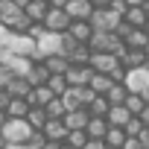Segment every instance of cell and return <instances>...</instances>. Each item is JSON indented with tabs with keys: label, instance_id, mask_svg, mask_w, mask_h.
I'll return each mask as SVG.
<instances>
[{
	"label": "cell",
	"instance_id": "obj_1",
	"mask_svg": "<svg viewBox=\"0 0 149 149\" xmlns=\"http://www.w3.org/2000/svg\"><path fill=\"white\" fill-rule=\"evenodd\" d=\"M88 47H91V53H114L117 58L126 53V44H123V38H117V32H94Z\"/></svg>",
	"mask_w": 149,
	"mask_h": 149
},
{
	"label": "cell",
	"instance_id": "obj_2",
	"mask_svg": "<svg viewBox=\"0 0 149 149\" xmlns=\"http://www.w3.org/2000/svg\"><path fill=\"white\" fill-rule=\"evenodd\" d=\"M94 97H97V94H94L91 88H67L58 100L64 102V108H67V111H76V108H88Z\"/></svg>",
	"mask_w": 149,
	"mask_h": 149
},
{
	"label": "cell",
	"instance_id": "obj_3",
	"mask_svg": "<svg viewBox=\"0 0 149 149\" xmlns=\"http://www.w3.org/2000/svg\"><path fill=\"white\" fill-rule=\"evenodd\" d=\"M56 53H61V35H56V32H44V35L35 41L32 61H44L47 56H56Z\"/></svg>",
	"mask_w": 149,
	"mask_h": 149
},
{
	"label": "cell",
	"instance_id": "obj_4",
	"mask_svg": "<svg viewBox=\"0 0 149 149\" xmlns=\"http://www.w3.org/2000/svg\"><path fill=\"white\" fill-rule=\"evenodd\" d=\"M0 134H3L6 143H26L29 134H32V129H29L26 120H6V126L0 129Z\"/></svg>",
	"mask_w": 149,
	"mask_h": 149
},
{
	"label": "cell",
	"instance_id": "obj_5",
	"mask_svg": "<svg viewBox=\"0 0 149 149\" xmlns=\"http://www.w3.org/2000/svg\"><path fill=\"white\" fill-rule=\"evenodd\" d=\"M120 21H123V18H117L111 9H94V15L88 18V24H91L94 32H114V26H117Z\"/></svg>",
	"mask_w": 149,
	"mask_h": 149
},
{
	"label": "cell",
	"instance_id": "obj_6",
	"mask_svg": "<svg viewBox=\"0 0 149 149\" xmlns=\"http://www.w3.org/2000/svg\"><path fill=\"white\" fill-rule=\"evenodd\" d=\"M91 70L94 73H105V76H111L114 70H120L123 64H120V58L114 56V53H91Z\"/></svg>",
	"mask_w": 149,
	"mask_h": 149
},
{
	"label": "cell",
	"instance_id": "obj_7",
	"mask_svg": "<svg viewBox=\"0 0 149 149\" xmlns=\"http://www.w3.org/2000/svg\"><path fill=\"white\" fill-rule=\"evenodd\" d=\"M91 76H94L91 64H70V67H67V73H64V79H67V85H70V88H88Z\"/></svg>",
	"mask_w": 149,
	"mask_h": 149
},
{
	"label": "cell",
	"instance_id": "obj_8",
	"mask_svg": "<svg viewBox=\"0 0 149 149\" xmlns=\"http://www.w3.org/2000/svg\"><path fill=\"white\" fill-rule=\"evenodd\" d=\"M126 88L132 91V94H143L146 88H149V67L143 64V67H137V70H126Z\"/></svg>",
	"mask_w": 149,
	"mask_h": 149
},
{
	"label": "cell",
	"instance_id": "obj_9",
	"mask_svg": "<svg viewBox=\"0 0 149 149\" xmlns=\"http://www.w3.org/2000/svg\"><path fill=\"white\" fill-rule=\"evenodd\" d=\"M67 26H70V15L64 9H50L47 12V18H44V29L47 32L61 35V32H67Z\"/></svg>",
	"mask_w": 149,
	"mask_h": 149
},
{
	"label": "cell",
	"instance_id": "obj_10",
	"mask_svg": "<svg viewBox=\"0 0 149 149\" xmlns=\"http://www.w3.org/2000/svg\"><path fill=\"white\" fill-rule=\"evenodd\" d=\"M123 44L129 47V50H149V29L146 26H132L129 29V35L123 38Z\"/></svg>",
	"mask_w": 149,
	"mask_h": 149
},
{
	"label": "cell",
	"instance_id": "obj_11",
	"mask_svg": "<svg viewBox=\"0 0 149 149\" xmlns=\"http://www.w3.org/2000/svg\"><path fill=\"white\" fill-rule=\"evenodd\" d=\"M88 120H91L88 108H76V111H67V114H64L67 132H85V129H88Z\"/></svg>",
	"mask_w": 149,
	"mask_h": 149
},
{
	"label": "cell",
	"instance_id": "obj_12",
	"mask_svg": "<svg viewBox=\"0 0 149 149\" xmlns=\"http://www.w3.org/2000/svg\"><path fill=\"white\" fill-rule=\"evenodd\" d=\"M64 12L70 15V21H88L94 15V6L88 3V0H70V3L64 6Z\"/></svg>",
	"mask_w": 149,
	"mask_h": 149
},
{
	"label": "cell",
	"instance_id": "obj_13",
	"mask_svg": "<svg viewBox=\"0 0 149 149\" xmlns=\"http://www.w3.org/2000/svg\"><path fill=\"white\" fill-rule=\"evenodd\" d=\"M53 100H56V94H53L47 85H41V88H32V91H29V97H26V102H29L32 108H47Z\"/></svg>",
	"mask_w": 149,
	"mask_h": 149
},
{
	"label": "cell",
	"instance_id": "obj_14",
	"mask_svg": "<svg viewBox=\"0 0 149 149\" xmlns=\"http://www.w3.org/2000/svg\"><path fill=\"white\" fill-rule=\"evenodd\" d=\"M67 35H70L73 41H79V44H88V41H91V35H94V29H91V24H88V21H70Z\"/></svg>",
	"mask_w": 149,
	"mask_h": 149
},
{
	"label": "cell",
	"instance_id": "obj_15",
	"mask_svg": "<svg viewBox=\"0 0 149 149\" xmlns=\"http://www.w3.org/2000/svg\"><path fill=\"white\" fill-rule=\"evenodd\" d=\"M146 61H149V56H146L143 50H129V47H126V53L120 56V64H123L126 70H137V67H143Z\"/></svg>",
	"mask_w": 149,
	"mask_h": 149
},
{
	"label": "cell",
	"instance_id": "obj_16",
	"mask_svg": "<svg viewBox=\"0 0 149 149\" xmlns=\"http://www.w3.org/2000/svg\"><path fill=\"white\" fill-rule=\"evenodd\" d=\"M47 12H50V3H47V0H29V6L24 9V15H26L32 24H44Z\"/></svg>",
	"mask_w": 149,
	"mask_h": 149
},
{
	"label": "cell",
	"instance_id": "obj_17",
	"mask_svg": "<svg viewBox=\"0 0 149 149\" xmlns=\"http://www.w3.org/2000/svg\"><path fill=\"white\" fill-rule=\"evenodd\" d=\"M29 108H32V105H29L24 97H12V100H9V108H6V117H9V120H26Z\"/></svg>",
	"mask_w": 149,
	"mask_h": 149
},
{
	"label": "cell",
	"instance_id": "obj_18",
	"mask_svg": "<svg viewBox=\"0 0 149 149\" xmlns=\"http://www.w3.org/2000/svg\"><path fill=\"white\" fill-rule=\"evenodd\" d=\"M50 76H53V73L47 70V64H44V61H35V64H32V70L26 73V82H29L32 88H41V85H47V79H50Z\"/></svg>",
	"mask_w": 149,
	"mask_h": 149
},
{
	"label": "cell",
	"instance_id": "obj_19",
	"mask_svg": "<svg viewBox=\"0 0 149 149\" xmlns=\"http://www.w3.org/2000/svg\"><path fill=\"white\" fill-rule=\"evenodd\" d=\"M21 15H24V9H18L12 0H0V24L3 26H12Z\"/></svg>",
	"mask_w": 149,
	"mask_h": 149
},
{
	"label": "cell",
	"instance_id": "obj_20",
	"mask_svg": "<svg viewBox=\"0 0 149 149\" xmlns=\"http://www.w3.org/2000/svg\"><path fill=\"white\" fill-rule=\"evenodd\" d=\"M134 114H129V108L126 105H111V111H108V126H114V129H126V123L132 120Z\"/></svg>",
	"mask_w": 149,
	"mask_h": 149
},
{
	"label": "cell",
	"instance_id": "obj_21",
	"mask_svg": "<svg viewBox=\"0 0 149 149\" xmlns=\"http://www.w3.org/2000/svg\"><path fill=\"white\" fill-rule=\"evenodd\" d=\"M108 129H111V126H108V120H105V117H91L85 132H88V137H91V140H105Z\"/></svg>",
	"mask_w": 149,
	"mask_h": 149
},
{
	"label": "cell",
	"instance_id": "obj_22",
	"mask_svg": "<svg viewBox=\"0 0 149 149\" xmlns=\"http://www.w3.org/2000/svg\"><path fill=\"white\" fill-rule=\"evenodd\" d=\"M32 64L35 61L32 58H24V56H9V61H6V67L15 73V76H24V79H26V73L32 70Z\"/></svg>",
	"mask_w": 149,
	"mask_h": 149
},
{
	"label": "cell",
	"instance_id": "obj_23",
	"mask_svg": "<svg viewBox=\"0 0 149 149\" xmlns=\"http://www.w3.org/2000/svg\"><path fill=\"white\" fill-rule=\"evenodd\" d=\"M111 85H114V79H111V76H105V73H94L91 82H88V88H91L97 97H105V94L111 91Z\"/></svg>",
	"mask_w": 149,
	"mask_h": 149
},
{
	"label": "cell",
	"instance_id": "obj_24",
	"mask_svg": "<svg viewBox=\"0 0 149 149\" xmlns=\"http://www.w3.org/2000/svg\"><path fill=\"white\" fill-rule=\"evenodd\" d=\"M123 21H126L129 26H146V24H149V15H146L143 6H129V12L123 15Z\"/></svg>",
	"mask_w": 149,
	"mask_h": 149
},
{
	"label": "cell",
	"instance_id": "obj_25",
	"mask_svg": "<svg viewBox=\"0 0 149 149\" xmlns=\"http://www.w3.org/2000/svg\"><path fill=\"white\" fill-rule=\"evenodd\" d=\"M129 94H132V91L126 88V82H114V85H111V91L105 94V100H108L111 105H123V102L129 100Z\"/></svg>",
	"mask_w": 149,
	"mask_h": 149
},
{
	"label": "cell",
	"instance_id": "obj_26",
	"mask_svg": "<svg viewBox=\"0 0 149 149\" xmlns=\"http://www.w3.org/2000/svg\"><path fill=\"white\" fill-rule=\"evenodd\" d=\"M44 134H47V140H64V137H67V126H64V120H47Z\"/></svg>",
	"mask_w": 149,
	"mask_h": 149
},
{
	"label": "cell",
	"instance_id": "obj_27",
	"mask_svg": "<svg viewBox=\"0 0 149 149\" xmlns=\"http://www.w3.org/2000/svg\"><path fill=\"white\" fill-rule=\"evenodd\" d=\"M44 64H47V70H50V73H67L70 58H67V56H61V53H56V56H47V58H44Z\"/></svg>",
	"mask_w": 149,
	"mask_h": 149
},
{
	"label": "cell",
	"instance_id": "obj_28",
	"mask_svg": "<svg viewBox=\"0 0 149 149\" xmlns=\"http://www.w3.org/2000/svg\"><path fill=\"white\" fill-rule=\"evenodd\" d=\"M47 111L44 108H29V114H26V123H29V129L32 132H44V126H47Z\"/></svg>",
	"mask_w": 149,
	"mask_h": 149
},
{
	"label": "cell",
	"instance_id": "obj_29",
	"mask_svg": "<svg viewBox=\"0 0 149 149\" xmlns=\"http://www.w3.org/2000/svg\"><path fill=\"white\" fill-rule=\"evenodd\" d=\"M6 91H9V97H24V100H26V97H29V91H32V85H29L24 76H15V79L9 82V88H6Z\"/></svg>",
	"mask_w": 149,
	"mask_h": 149
},
{
	"label": "cell",
	"instance_id": "obj_30",
	"mask_svg": "<svg viewBox=\"0 0 149 149\" xmlns=\"http://www.w3.org/2000/svg\"><path fill=\"white\" fill-rule=\"evenodd\" d=\"M108 111H111V102L105 97H94L91 105H88V114L91 117H108Z\"/></svg>",
	"mask_w": 149,
	"mask_h": 149
},
{
	"label": "cell",
	"instance_id": "obj_31",
	"mask_svg": "<svg viewBox=\"0 0 149 149\" xmlns=\"http://www.w3.org/2000/svg\"><path fill=\"white\" fill-rule=\"evenodd\" d=\"M129 140V134L123 132V129H108V134H105V143H108V149H123V143Z\"/></svg>",
	"mask_w": 149,
	"mask_h": 149
},
{
	"label": "cell",
	"instance_id": "obj_32",
	"mask_svg": "<svg viewBox=\"0 0 149 149\" xmlns=\"http://www.w3.org/2000/svg\"><path fill=\"white\" fill-rule=\"evenodd\" d=\"M47 88H50L56 97H61V94H64L70 85H67V79H64V73H53V76L47 79Z\"/></svg>",
	"mask_w": 149,
	"mask_h": 149
},
{
	"label": "cell",
	"instance_id": "obj_33",
	"mask_svg": "<svg viewBox=\"0 0 149 149\" xmlns=\"http://www.w3.org/2000/svg\"><path fill=\"white\" fill-rule=\"evenodd\" d=\"M67 58H70V64H88V61H91V47H88V44H79Z\"/></svg>",
	"mask_w": 149,
	"mask_h": 149
},
{
	"label": "cell",
	"instance_id": "obj_34",
	"mask_svg": "<svg viewBox=\"0 0 149 149\" xmlns=\"http://www.w3.org/2000/svg\"><path fill=\"white\" fill-rule=\"evenodd\" d=\"M64 143H67L70 149H85V143H88V132H67Z\"/></svg>",
	"mask_w": 149,
	"mask_h": 149
},
{
	"label": "cell",
	"instance_id": "obj_35",
	"mask_svg": "<svg viewBox=\"0 0 149 149\" xmlns=\"http://www.w3.org/2000/svg\"><path fill=\"white\" fill-rule=\"evenodd\" d=\"M123 105L129 108V114H134V117H137V114H140V111L146 108V100H143L140 94H129V100H126Z\"/></svg>",
	"mask_w": 149,
	"mask_h": 149
},
{
	"label": "cell",
	"instance_id": "obj_36",
	"mask_svg": "<svg viewBox=\"0 0 149 149\" xmlns=\"http://www.w3.org/2000/svg\"><path fill=\"white\" fill-rule=\"evenodd\" d=\"M44 111H47V117H50V120H64V114H67V108H64V102H61L58 97H56Z\"/></svg>",
	"mask_w": 149,
	"mask_h": 149
},
{
	"label": "cell",
	"instance_id": "obj_37",
	"mask_svg": "<svg viewBox=\"0 0 149 149\" xmlns=\"http://www.w3.org/2000/svg\"><path fill=\"white\" fill-rule=\"evenodd\" d=\"M123 132H126L129 137H137V134L143 132V123H140V117H132V120L126 123V129H123Z\"/></svg>",
	"mask_w": 149,
	"mask_h": 149
},
{
	"label": "cell",
	"instance_id": "obj_38",
	"mask_svg": "<svg viewBox=\"0 0 149 149\" xmlns=\"http://www.w3.org/2000/svg\"><path fill=\"white\" fill-rule=\"evenodd\" d=\"M12 79H15V73H12V70H9L6 64H0V91H6Z\"/></svg>",
	"mask_w": 149,
	"mask_h": 149
},
{
	"label": "cell",
	"instance_id": "obj_39",
	"mask_svg": "<svg viewBox=\"0 0 149 149\" xmlns=\"http://www.w3.org/2000/svg\"><path fill=\"white\" fill-rule=\"evenodd\" d=\"M108 9H111L117 18H123V15L129 12V3H126V0H111V3H108Z\"/></svg>",
	"mask_w": 149,
	"mask_h": 149
},
{
	"label": "cell",
	"instance_id": "obj_40",
	"mask_svg": "<svg viewBox=\"0 0 149 149\" xmlns=\"http://www.w3.org/2000/svg\"><path fill=\"white\" fill-rule=\"evenodd\" d=\"M26 143H29V146H32V149H41V146H44V143H47V134H44V132H32V134H29V140H26Z\"/></svg>",
	"mask_w": 149,
	"mask_h": 149
},
{
	"label": "cell",
	"instance_id": "obj_41",
	"mask_svg": "<svg viewBox=\"0 0 149 149\" xmlns=\"http://www.w3.org/2000/svg\"><path fill=\"white\" fill-rule=\"evenodd\" d=\"M41 149H70V146H67L64 140H47V143H44Z\"/></svg>",
	"mask_w": 149,
	"mask_h": 149
},
{
	"label": "cell",
	"instance_id": "obj_42",
	"mask_svg": "<svg viewBox=\"0 0 149 149\" xmlns=\"http://www.w3.org/2000/svg\"><path fill=\"white\" fill-rule=\"evenodd\" d=\"M85 149H108V143H105V140H91V137H88Z\"/></svg>",
	"mask_w": 149,
	"mask_h": 149
},
{
	"label": "cell",
	"instance_id": "obj_43",
	"mask_svg": "<svg viewBox=\"0 0 149 149\" xmlns=\"http://www.w3.org/2000/svg\"><path fill=\"white\" fill-rule=\"evenodd\" d=\"M123 149H146V146H143V143H140L137 137H129V140L123 143Z\"/></svg>",
	"mask_w": 149,
	"mask_h": 149
},
{
	"label": "cell",
	"instance_id": "obj_44",
	"mask_svg": "<svg viewBox=\"0 0 149 149\" xmlns=\"http://www.w3.org/2000/svg\"><path fill=\"white\" fill-rule=\"evenodd\" d=\"M9 100H12L9 91H0V111H6V108H9Z\"/></svg>",
	"mask_w": 149,
	"mask_h": 149
},
{
	"label": "cell",
	"instance_id": "obj_45",
	"mask_svg": "<svg viewBox=\"0 0 149 149\" xmlns=\"http://www.w3.org/2000/svg\"><path fill=\"white\" fill-rule=\"evenodd\" d=\"M47 3H50V9H64L70 0H47Z\"/></svg>",
	"mask_w": 149,
	"mask_h": 149
},
{
	"label": "cell",
	"instance_id": "obj_46",
	"mask_svg": "<svg viewBox=\"0 0 149 149\" xmlns=\"http://www.w3.org/2000/svg\"><path fill=\"white\" fill-rule=\"evenodd\" d=\"M88 3H91L94 9H108V3H111V0H88Z\"/></svg>",
	"mask_w": 149,
	"mask_h": 149
},
{
	"label": "cell",
	"instance_id": "obj_47",
	"mask_svg": "<svg viewBox=\"0 0 149 149\" xmlns=\"http://www.w3.org/2000/svg\"><path fill=\"white\" fill-rule=\"evenodd\" d=\"M137 117H140V123H143V126H149V105H146V108H143Z\"/></svg>",
	"mask_w": 149,
	"mask_h": 149
},
{
	"label": "cell",
	"instance_id": "obj_48",
	"mask_svg": "<svg viewBox=\"0 0 149 149\" xmlns=\"http://www.w3.org/2000/svg\"><path fill=\"white\" fill-rule=\"evenodd\" d=\"M6 149H32V146H29V143H9Z\"/></svg>",
	"mask_w": 149,
	"mask_h": 149
},
{
	"label": "cell",
	"instance_id": "obj_49",
	"mask_svg": "<svg viewBox=\"0 0 149 149\" xmlns=\"http://www.w3.org/2000/svg\"><path fill=\"white\" fill-rule=\"evenodd\" d=\"M126 3H129V6H146L149 0H126Z\"/></svg>",
	"mask_w": 149,
	"mask_h": 149
},
{
	"label": "cell",
	"instance_id": "obj_50",
	"mask_svg": "<svg viewBox=\"0 0 149 149\" xmlns=\"http://www.w3.org/2000/svg\"><path fill=\"white\" fill-rule=\"evenodd\" d=\"M12 3H15L18 9H26V6H29V0H12Z\"/></svg>",
	"mask_w": 149,
	"mask_h": 149
},
{
	"label": "cell",
	"instance_id": "obj_51",
	"mask_svg": "<svg viewBox=\"0 0 149 149\" xmlns=\"http://www.w3.org/2000/svg\"><path fill=\"white\" fill-rule=\"evenodd\" d=\"M6 120H9V117H6V111H0V129L6 126Z\"/></svg>",
	"mask_w": 149,
	"mask_h": 149
},
{
	"label": "cell",
	"instance_id": "obj_52",
	"mask_svg": "<svg viewBox=\"0 0 149 149\" xmlns=\"http://www.w3.org/2000/svg\"><path fill=\"white\" fill-rule=\"evenodd\" d=\"M143 9H146V15H149V3H146V6H143Z\"/></svg>",
	"mask_w": 149,
	"mask_h": 149
}]
</instances>
